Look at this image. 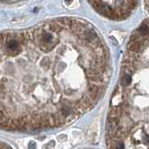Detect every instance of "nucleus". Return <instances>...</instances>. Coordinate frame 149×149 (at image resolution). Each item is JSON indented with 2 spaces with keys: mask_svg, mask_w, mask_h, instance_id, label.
Segmentation results:
<instances>
[{
  "mask_svg": "<svg viewBox=\"0 0 149 149\" xmlns=\"http://www.w3.org/2000/svg\"><path fill=\"white\" fill-rule=\"evenodd\" d=\"M111 74L109 49L88 21L56 18L0 32V129L71 124L98 104Z\"/></svg>",
  "mask_w": 149,
  "mask_h": 149,
  "instance_id": "1",
  "label": "nucleus"
},
{
  "mask_svg": "<svg viewBox=\"0 0 149 149\" xmlns=\"http://www.w3.org/2000/svg\"><path fill=\"white\" fill-rule=\"evenodd\" d=\"M148 17L130 36L105 124L107 149H149Z\"/></svg>",
  "mask_w": 149,
  "mask_h": 149,
  "instance_id": "2",
  "label": "nucleus"
},
{
  "mask_svg": "<svg viewBox=\"0 0 149 149\" xmlns=\"http://www.w3.org/2000/svg\"><path fill=\"white\" fill-rule=\"evenodd\" d=\"M90 4L100 15L109 20L122 21L132 14L137 1H91Z\"/></svg>",
  "mask_w": 149,
  "mask_h": 149,
  "instance_id": "3",
  "label": "nucleus"
},
{
  "mask_svg": "<svg viewBox=\"0 0 149 149\" xmlns=\"http://www.w3.org/2000/svg\"><path fill=\"white\" fill-rule=\"evenodd\" d=\"M0 149H12L8 144L5 143L3 142H0Z\"/></svg>",
  "mask_w": 149,
  "mask_h": 149,
  "instance_id": "4",
  "label": "nucleus"
},
{
  "mask_svg": "<svg viewBox=\"0 0 149 149\" xmlns=\"http://www.w3.org/2000/svg\"><path fill=\"white\" fill-rule=\"evenodd\" d=\"M87 149H91V148H87Z\"/></svg>",
  "mask_w": 149,
  "mask_h": 149,
  "instance_id": "5",
  "label": "nucleus"
}]
</instances>
